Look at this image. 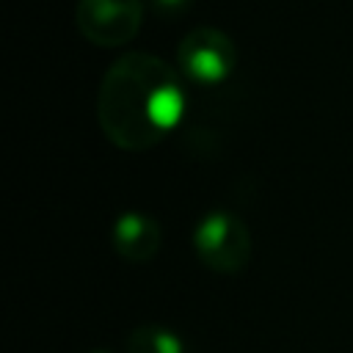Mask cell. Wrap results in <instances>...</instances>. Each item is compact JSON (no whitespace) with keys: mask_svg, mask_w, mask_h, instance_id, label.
<instances>
[{"mask_svg":"<svg viewBox=\"0 0 353 353\" xmlns=\"http://www.w3.org/2000/svg\"><path fill=\"white\" fill-rule=\"evenodd\" d=\"M152 3L157 6L160 14H171L174 17V14H185L193 0H152Z\"/></svg>","mask_w":353,"mask_h":353,"instance_id":"52a82bcc","label":"cell"},{"mask_svg":"<svg viewBox=\"0 0 353 353\" xmlns=\"http://www.w3.org/2000/svg\"><path fill=\"white\" fill-rule=\"evenodd\" d=\"M185 91L176 69L149 52L119 55L99 85L97 119L105 138L124 152L157 146L179 121Z\"/></svg>","mask_w":353,"mask_h":353,"instance_id":"6da1fadb","label":"cell"},{"mask_svg":"<svg viewBox=\"0 0 353 353\" xmlns=\"http://www.w3.org/2000/svg\"><path fill=\"white\" fill-rule=\"evenodd\" d=\"M113 251L127 262H149L160 251V223L146 212H121L110 229Z\"/></svg>","mask_w":353,"mask_h":353,"instance_id":"5b68a950","label":"cell"},{"mask_svg":"<svg viewBox=\"0 0 353 353\" xmlns=\"http://www.w3.org/2000/svg\"><path fill=\"white\" fill-rule=\"evenodd\" d=\"M127 353H185V342L176 331L160 323H143L130 331Z\"/></svg>","mask_w":353,"mask_h":353,"instance_id":"8992f818","label":"cell"},{"mask_svg":"<svg viewBox=\"0 0 353 353\" xmlns=\"http://www.w3.org/2000/svg\"><path fill=\"white\" fill-rule=\"evenodd\" d=\"M74 25L97 47H121L143 25V0H77Z\"/></svg>","mask_w":353,"mask_h":353,"instance_id":"277c9868","label":"cell"},{"mask_svg":"<svg viewBox=\"0 0 353 353\" xmlns=\"http://www.w3.org/2000/svg\"><path fill=\"white\" fill-rule=\"evenodd\" d=\"M193 251L212 273H240L251 259V234L245 221L232 210H210L193 229Z\"/></svg>","mask_w":353,"mask_h":353,"instance_id":"7a4b0ae2","label":"cell"},{"mask_svg":"<svg viewBox=\"0 0 353 353\" xmlns=\"http://www.w3.org/2000/svg\"><path fill=\"white\" fill-rule=\"evenodd\" d=\"M88 353H110V350H102V347H97V350H88Z\"/></svg>","mask_w":353,"mask_h":353,"instance_id":"ba28073f","label":"cell"},{"mask_svg":"<svg viewBox=\"0 0 353 353\" xmlns=\"http://www.w3.org/2000/svg\"><path fill=\"white\" fill-rule=\"evenodd\" d=\"M176 66L179 72L201 85H215L226 80L237 66V47L229 33L221 28H193L182 36L176 47Z\"/></svg>","mask_w":353,"mask_h":353,"instance_id":"3957f363","label":"cell"}]
</instances>
